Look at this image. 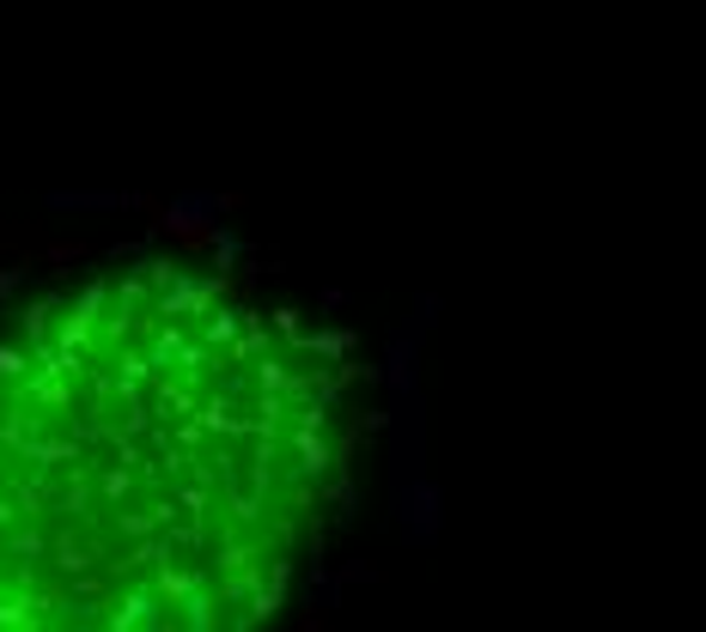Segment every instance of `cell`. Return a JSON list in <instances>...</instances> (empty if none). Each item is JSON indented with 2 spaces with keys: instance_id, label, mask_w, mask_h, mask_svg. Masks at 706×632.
<instances>
[{
  "instance_id": "1",
  "label": "cell",
  "mask_w": 706,
  "mask_h": 632,
  "mask_svg": "<svg viewBox=\"0 0 706 632\" xmlns=\"http://www.w3.org/2000/svg\"><path fill=\"white\" fill-rule=\"evenodd\" d=\"M354 341L201 250L0 317V626L232 632L299 596L366 450Z\"/></svg>"
}]
</instances>
